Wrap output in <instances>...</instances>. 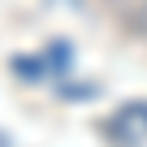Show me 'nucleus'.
Masks as SVG:
<instances>
[{"label": "nucleus", "mask_w": 147, "mask_h": 147, "mask_svg": "<svg viewBox=\"0 0 147 147\" xmlns=\"http://www.w3.org/2000/svg\"><path fill=\"white\" fill-rule=\"evenodd\" d=\"M130 18H138V22H134V30H143V35H147V0H143V5H138Z\"/></svg>", "instance_id": "f257e3e1"}]
</instances>
